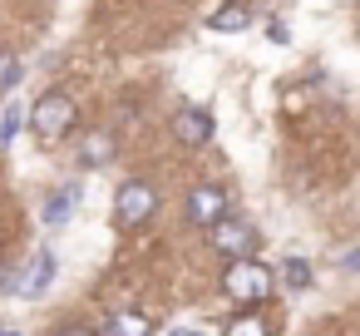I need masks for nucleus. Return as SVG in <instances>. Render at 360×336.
<instances>
[{"mask_svg": "<svg viewBox=\"0 0 360 336\" xmlns=\"http://www.w3.org/2000/svg\"><path fill=\"white\" fill-rule=\"evenodd\" d=\"M114 134L109 129H89L84 134V144H79V168H104L109 158H114Z\"/></svg>", "mask_w": 360, "mask_h": 336, "instance_id": "8", "label": "nucleus"}, {"mask_svg": "<svg viewBox=\"0 0 360 336\" xmlns=\"http://www.w3.org/2000/svg\"><path fill=\"white\" fill-rule=\"evenodd\" d=\"M20 282H15V297H25V301H35V297H45L50 292V282H55V252L50 247H40L35 257H30V267L25 272H15Z\"/></svg>", "mask_w": 360, "mask_h": 336, "instance_id": "7", "label": "nucleus"}, {"mask_svg": "<svg viewBox=\"0 0 360 336\" xmlns=\"http://www.w3.org/2000/svg\"><path fill=\"white\" fill-rule=\"evenodd\" d=\"M212 109L207 104H188V109H178L173 114V139L183 144V149H202L207 139H212Z\"/></svg>", "mask_w": 360, "mask_h": 336, "instance_id": "5", "label": "nucleus"}, {"mask_svg": "<svg viewBox=\"0 0 360 336\" xmlns=\"http://www.w3.org/2000/svg\"><path fill=\"white\" fill-rule=\"evenodd\" d=\"M222 218H227V193H222L217 183H202V188L188 193V223H198V228H217Z\"/></svg>", "mask_w": 360, "mask_h": 336, "instance_id": "6", "label": "nucleus"}, {"mask_svg": "<svg viewBox=\"0 0 360 336\" xmlns=\"http://www.w3.org/2000/svg\"><path fill=\"white\" fill-rule=\"evenodd\" d=\"M55 336H94L89 326H65V331H55Z\"/></svg>", "mask_w": 360, "mask_h": 336, "instance_id": "17", "label": "nucleus"}, {"mask_svg": "<svg viewBox=\"0 0 360 336\" xmlns=\"http://www.w3.org/2000/svg\"><path fill=\"white\" fill-rule=\"evenodd\" d=\"M0 336H20V331H6V326H0Z\"/></svg>", "mask_w": 360, "mask_h": 336, "instance_id": "19", "label": "nucleus"}, {"mask_svg": "<svg viewBox=\"0 0 360 336\" xmlns=\"http://www.w3.org/2000/svg\"><path fill=\"white\" fill-rule=\"evenodd\" d=\"M75 198H79V188H75V183L55 188V193H50V203H45V228H60V223L75 213Z\"/></svg>", "mask_w": 360, "mask_h": 336, "instance_id": "10", "label": "nucleus"}, {"mask_svg": "<svg viewBox=\"0 0 360 336\" xmlns=\"http://www.w3.org/2000/svg\"><path fill=\"white\" fill-rule=\"evenodd\" d=\"M222 336H271V326H266V316H257V311L247 306V311H237V316L222 326Z\"/></svg>", "mask_w": 360, "mask_h": 336, "instance_id": "11", "label": "nucleus"}, {"mask_svg": "<svg viewBox=\"0 0 360 336\" xmlns=\"http://www.w3.org/2000/svg\"><path fill=\"white\" fill-rule=\"evenodd\" d=\"M153 208H158V188L148 178H129L114 193V228L119 232H134V228H143L153 218Z\"/></svg>", "mask_w": 360, "mask_h": 336, "instance_id": "3", "label": "nucleus"}, {"mask_svg": "<svg viewBox=\"0 0 360 336\" xmlns=\"http://www.w3.org/2000/svg\"><path fill=\"white\" fill-rule=\"evenodd\" d=\"M168 336H198V331H168Z\"/></svg>", "mask_w": 360, "mask_h": 336, "instance_id": "18", "label": "nucleus"}, {"mask_svg": "<svg viewBox=\"0 0 360 336\" xmlns=\"http://www.w3.org/2000/svg\"><path fill=\"white\" fill-rule=\"evenodd\" d=\"M340 267H345V272H355V267H360V247H350V252L340 257Z\"/></svg>", "mask_w": 360, "mask_h": 336, "instance_id": "16", "label": "nucleus"}, {"mask_svg": "<svg viewBox=\"0 0 360 336\" xmlns=\"http://www.w3.org/2000/svg\"><path fill=\"white\" fill-rule=\"evenodd\" d=\"M281 277H286V287H291V292H306V287H311V262L286 257V262H281Z\"/></svg>", "mask_w": 360, "mask_h": 336, "instance_id": "13", "label": "nucleus"}, {"mask_svg": "<svg viewBox=\"0 0 360 336\" xmlns=\"http://www.w3.org/2000/svg\"><path fill=\"white\" fill-rule=\"evenodd\" d=\"M212 252H222L227 262H247V257H257V247H262V232H257V223L252 218H237V213H227L217 228H212Z\"/></svg>", "mask_w": 360, "mask_h": 336, "instance_id": "4", "label": "nucleus"}, {"mask_svg": "<svg viewBox=\"0 0 360 336\" xmlns=\"http://www.w3.org/2000/svg\"><path fill=\"white\" fill-rule=\"evenodd\" d=\"M247 25H252V11L242 6V0H232V6H222V11L207 15V30H217V35H237Z\"/></svg>", "mask_w": 360, "mask_h": 336, "instance_id": "9", "label": "nucleus"}, {"mask_svg": "<svg viewBox=\"0 0 360 336\" xmlns=\"http://www.w3.org/2000/svg\"><path fill=\"white\" fill-rule=\"evenodd\" d=\"M20 119H25V109H15V104H11L6 114H0V144H11V139H15V129H20Z\"/></svg>", "mask_w": 360, "mask_h": 336, "instance_id": "15", "label": "nucleus"}, {"mask_svg": "<svg viewBox=\"0 0 360 336\" xmlns=\"http://www.w3.org/2000/svg\"><path fill=\"white\" fill-rule=\"evenodd\" d=\"M75 119H79V104H75L65 89L40 94V99H35V109L25 114V124H30V134H35V144H40V149H55V144L75 129Z\"/></svg>", "mask_w": 360, "mask_h": 336, "instance_id": "1", "label": "nucleus"}, {"mask_svg": "<svg viewBox=\"0 0 360 336\" xmlns=\"http://www.w3.org/2000/svg\"><path fill=\"white\" fill-rule=\"evenodd\" d=\"M222 292L247 311V306H262L271 292H276V272L271 267H262L257 257H247V262H227V272H222Z\"/></svg>", "mask_w": 360, "mask_h": 336, "instance_id": "2", "label": "nucleus"}, {"mask_svg": "<svg viewBox=\"0 0 360 336\" xmlns=\"http://www.w3.org/2000/svg\"><path fill=\"white\" fill-rule=\"evenodd\" d=\"M15 85H20V55L0 45V94H6V89H15Z\"/></svg>", "mask_w": 360, "mask_h": 336, "instance_id": "14", "label": "nucleus"}, {"mask_svg": "<svg viewBox=\"0 0 360 336\" xmlns=\"http://www.w3.org/2000/svg\"><path fill=\"white\" fill-rule=\"evenodd\" d=\"M109 336H153V321L139 316V311H119V316L109 321Z\"/></svg>", "mask_w": 360, "mask_h": 336, "instance_id": "12", "label": "nucleus"}]
</instances>
